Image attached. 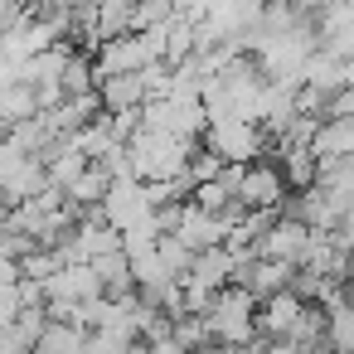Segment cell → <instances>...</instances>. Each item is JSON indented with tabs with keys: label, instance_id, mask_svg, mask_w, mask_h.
<instances>
[{
	"label": "cell",
	"instance_id": "1",
	"mask_svg": "<svg viewBox=\"0 0 354 354\" xmlns=\"http://www.w3.org/2000/svg\"><path fill=\"white\" fill-rule=\"evenodd\" d=\"M127 156H131V175L141 185H175V180H185V170L194 160V141H180V136H165V131L141 127L131 136Z\"/></svg>",
	"mask_w": 354,
	"mask_h": 354
},
{
	"label": "cell",
	"instance_id": "2",
	"mask_svg": "<svg viewBox=\"0 0 354 354\" xmlns=\"http://www.w3.org/2000/svg\"><path fill=\"white\" fill-rule=\"evenodd\" d=\"M257 310H262V301L248 286L218 291V301L204 315L209 320V335H214V349H248L257 339Z\"/></svg>",
	"mask_w": 354,
	"mask_h": 354
},
{
	"label": "cell",
	"instance_id": "3",
	"mask_svg": "<svg viewBox=\"0 0 354 354\" xmlns=\"http://www.w3.org/2000/svg\"><path fill=\"white\" fill-rule=\"evenodd\" d=\"M267 141H272V136H267L257 122H243V117L209 122V131H204V151H214L223 165H238V170L257 165V156H262Z\"/></svg>",
	"mask_w": 354,
	"mask_h": 354
},
{
	"label": "cell",
	"instance_id": "4",
	"mask_svg": "<svg viewBox=\"0 0 354 354\" xmlns=\"http://www.w3.org/2000/svg\"><path fill=\"white\" fill-rule=\"evenodd\" d=\"M102 218H107L117 233H131V228L151 223V218H156V194H151V185H141V180H117L112 194H107V204H102Z\"/></svg>",
	"mask_w": 354,
	"mask_h": 354
},
{
	"label": "cell",
	"instance_id": "5",
	"mask_svg": "<svg viewBox=\"0 0 354 354\" xmlns=\"http://www.w3.org/2000/svg\"><path fill=\"white\" fill-rule=\"evenodd\" d=\"M286 204V175L281 165H248L243 170V185H238V209L248 214H281Z\"/></svg>",
	"mask_w": 354,
	"mask_h": 354
},
{
	"label": "cell",
	"instance_id": "6",
	"mask_svg": "<svg viewBox=\"0 0 354 354\" xmlns=\"http://www.w3.org/2000/svg\"><path fill=\"white\" fill-rule=\"evenodd\" d=\"M310 243H315V228H306V223H301V218H291V214H277V223L267 228V238H262L257 257H272V262L301 267V262H306V252H310Z\"/></svg>",
	"mask_w": 354,
	"mask_h": 354
},
{
	"label": "cell",
	"instance_id": "7",
	"mask_svg": "<svg viewBox=\"0 0 354 354\" xmlns=\"http://www.w3.org/2000/svg\"><path fill=\"white\" fill-rule=\"evenodd\" d=\"M306 301L296 296V291H277L272 301H262V310H257V335L262 339H291L296 335V325L306 320Z\"/></svg>",
	"mask_w": 354,
	"mask_h": 354
},
{
	"label": "cell",
	"instance_id": "8",
	"mask_svg": "<svg viewBox=\"0 0 354 354\" xmlns=\"http://www.w3.org/2000/svg\"><path fill=\"white\" fill-rule=\"evenodd\" d=\"M325 349L330 354H354V301L349 296L325 306Z\"/></svg>",
	"mask_w": 354,
	"mask_h": 354
},
{
	"label": "cell",
	"instance_id": "9",
	"mask_svg": "<svg viewBox=\"0 0 354 354\" xmlns=\"http://www.w3.org/2000/svg\"><path fill=\"white\" fill-rule=\"evenodd\" d=\"M83 349H88V330H78L68 320H49V330L35 344V354H83Z\"/></svg>",
	"mask_w": 354,
	"mask_h": 354
},
{
	"label": "cell",
	"instance_id": "10",
	"mask_svg": "<svg viewBox=\"0 0 354 354\" xmlns=\"http://www.w3.org/2000/svg\"><path fill=\"white\" fill-rule=\"evenodd\" d=\"M20 277H25L20 262H15L10 252H0V286H20Z\"/></svg>",
	"mask_w": 354,
	"mask_h": 354
},
{
	"label": "cell",
	"instance_id": "11",
	"mask_svg": "<svg viewBox=\"0 0 354 354\" xmlns=\"http://www.w3.org/2000/svg\"><path fill=\"white\" fill-rule=\"evenodd\" d=\"M122 349H127V344H112L107 335H88V349H83V354H122Z\"/></svg>",
	"mask_w": 354,
	"mask_h": 354
},
{
	"label": "cell",
	"instance_id": "12",
	"mask_svg": "<svg viewBox=\"0 0 354 354\" xmlns=\"http://www.w3.org/2000/svg\"><path fill=\"white\" fill-rule=\"evenodd\" d=\"M146 349H151V354H185L175 335H165V339H156V344H146Z\"/></svg>",
	"mask_w": 354,
	"mask_h": 354
},
{
	"label": "cell",
	"instance_id": "13",
	"mask_svg": "<svg viewBox=\"0 0 354 354\" xmlns=\"http://www.w3.org/2000/svg\"><path fill=\"white\" fill-rule=\"evenodd\" d=\"M344 88H354V59H344Z\"/></svg>",
	"mask_w": 354,
	"mask_h": 354
},
{
	"label": "cell",
	"instance_id": "14",
	"mask_svg": "<svg viewBox=\"0 0 354 354\" xmlns=\"http://www.w3.org/2000/svg\"><path fill=\"white\" fill-rule=\"evenodd\" d=\"M209 354H238V349H209Z\"/></svg>",
	"mask_w": 354,
	"mask_h": 354
}]
</instances>
